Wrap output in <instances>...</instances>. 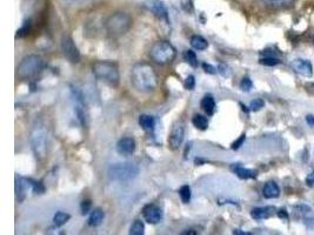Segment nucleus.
I'll return each instance as SVG.
<instances>
[{"label": "nucleus", "mask_w": 314, "mask_h": 235, "mask_svg": "<svg viewBox=\"0 0 314 235\" xmlns=\"http://www.w3.org/2000/svg\"><path fill=\"white\" fill-rule=\"evenodd\" d=\"M145 232V225L140 220H136L130 227V234L131 235H143Z\"/></svg>", "instance_id": "obj_26"}, {"label": "nucleus", "mask_w": 314, "mask_h": 235, "mask_svg": "<svg viewBox=\"0 0 314 235\" xmlns=\"http://www.w3.org/2000/svg\"><path fill=\"white\" fill-rule=\"evenodd\" d=\"M139 125L142 126V128L145 129V131L151 132L154 129L155 120L153 117L148 116V114H142V116L139 117Z\"/></svg>", "instance_id": "obj_19"}, {"label": "nucleus", "mask_w": 314, "mask_h": 235, "mask_svg": "<svg viewBox=\"0 0 314 235\" xmlns=\"http://www.w3.org/2000/svg\"><path fill=\"white\" fill-rule=\"evenodd\" d=\"M131 81L134 88L143 93L154 92L158 87V75L148 63H137L132 67Z\"/></svg>", "instance_id": "obj_1"}, {"label": "nucleus", "mask_w": 314, "mask_h": 235, "mask_svg": "<svg viewBox=\"0 0 314 235\" xmlns=\"http://www.w3.org/2000/svg\"><path fill=\"white\" fill-rule=\"evenodd\" d=\"M306 122L311 127H314V117L313 116H307L306 117Z\"/></svg>", "instance_id": "obj_41"}, {"label": "nucleus", "mask_w": 314, "mask_h": 235, "mask_svg": "<svg viewBox=\"0 0 314 235\" xmlns=\"http://www.w3.org/2000/svg\"><path fill=\"white\" fill-rule=\"evenodd\" d=\"M133 19L126 12H114L104 22V27L111 37H121L127 33L132 27Z\"/></svg>", "instance_id": "obj_2"}, {"label": "nucleus", "mask_w": 314, "mask_h": 235, "mask_svg": "<svg viewBox=\"0 0 314 235\" xmlns=\"http://www.w3.org/2000/svg\"><path fill=\"white\" fill-rule=\"evenodd\" d=\"M233 234H239V235H251V233H248V232H242V231H240V229H236V231H233Z\"/></svg>", "instance_id": "obj_42"}, {"label": "nucleus", "mask_w": 314, "mask_h": 235, "mask_svg": "<svg viewBox=\"0 0 314 235\" xmlns=\"http://www.w3.org/2000/svg\"><path fill=\"white\" fill-rule=\"evenodd\" d=\"M200 107L202 111L207 114V116H212L216 111V101H214L212 95H205L204 98L201 99Z\"/></svg>", "instance_id": "obj_18"}, {"label": "nucleus", "mask_w": 314, "mask_h": 235, "mask_svg": "<svg viewBox=\"0 0 314 235\" xmlns=\"http://www.w3.org/2000/svg\"><path fill=\"white\" fill-rule=\"evenodd\" d=\"M145 6L159 19L169 20V11L161 0H145Z\"/></svg>", "instance_id": "obj_12"}, {"label": "nucleus", "mask_w": 314, "mask_h": 235, "mask_svg": "<svg viewBox=\"0 0 314 235\" xmlns=\"http://www.w3.org/2000/svg\"><path fill=\"white\" fill-rule=\"evenodd\" d=\"M136 147L137 143L133 138L125 137L121 138V139L117 142V152H118L119 154L127 157V155L133 154L134 151H136Z\"/></svg>", "instance_id": "obj_13"}, {"label": "nucleus", "mask_w": 314, "mask_h": 235, "mask_svg": "<svg viewBox=\"0 0 314 235\" xmlns=\"http://www.w3.org/2000/svg\"><path fill=\"white\" fill-rule=\"evenodd\" d=\"M184 86L186 90L189 91H192L193 88L195 87V78L193 75H189L186 79H185V82H184Z\"/></svg>", "instance_id": "obj_33"}, {"label": "nucleus", "mask_w": 314, "mask_h": 235, "mask_svg": "<svg viewBox=\"0 0 314 235\" xmlns=\"http://www.w3.org/2000/svg\"><path fill=\"white\" fill-rule=\"evenodd\" d=\"M185 138V123L183 120H178L173 123L171 134L169 138V146L172 151H178L183 145Z\"/></svg>", "instance_id": "obj_8"}, {"label": "nucleus", "mask_w": 314, "mask_h": 235, "mask_svg": "<svg viewBox=\"0 0 314 235\" xmlns=\"http://www.w3.org/2000/svg\"><path fill=\"white\" fill-rule=\"evenodd\" d=\"M149 57L154 63L159 65L171 64L177 57V49L169 41L160 40L153 44L149 49Z\"/></svg>", "instance_id": "obj_6"}, {"label": "nucleus", "mask_w": 314, "mask_h": 235, "mask_svg": "<svg viewBox=\"0 0 314 235\" xmlns=\"http://www.w3.org/2000/svg\"><path fill=\"white\" fill-rule=\"evenodd\" d=\"M292 69L302 76H312L313 74L312 64L310 60H305V59H294L292 61Z\"/></svg>", "instance_id": "obj_14"}, {"label": "nucleus", "mask_w": 314, "mask_h": 235, "mask_svg": "<svg viewBox=\"0 0 314 235\" xmlns=\"http://www.w3.org/2000/svg\"><path fill=\"white\" fill-rule=\"evenodd\" d=\"M263 195L266 199H275L280 195V188L274 181L266 182L263 188Z\"/></svg>", "instance_id": "obj_17"}, {"label": "nucleus", "mask_w": 314, "mask_h": 235, "mask_svg": "<svg viewBox=\"0 0 314 235\" xmlns=\"http://www.w3.org/2000/svg\"><path fill=\"white\" fill-rule=\"evenodd\" d=\"M306 184L308 187H314V170L306 176Z\"/></svg>", "instance_id": "obj_39"}, {"label": "nucleus", "mask_w": 314, "mask_h": 235, "mask_svg": "<svg viewBox=\"0 0 314 235\" xmlns=\"http://www.w3.org/2000/svg\"><path fill=\"white\" fill-rule=\"evenodd\" d=\"M183 234H196V232H191V229H190V231L183 232Z\"/></svg>", "instance_id": "obj_43"}, {"label": "nucleus", "mask_w": 314, "mask_h": 235, "mask_svg": "<svg viewBox=\"0 0 314 235\" xmlns=\"http://www.w3.org/2000/svg\"><path fill=\"white\" fill-rule=\"evenodd\" d=\"M218 72L220 73V74H222L224 76H230V74H231L230 69H228L227 66H225V65H222V64L219 65Z\"/></svg>", "instance_id": "obj_37"}, {"label": "nucleus", "mask_w": 314, "mask_h": 235, "mask_svg": "<svg viewBox=\"0 0 314 235\" xmlns=\"http://www.w3.org/2000/svg\"><path fill=\"white\" fill-rule=\"evenodd\" d=\"M104 211L101 208H96V210L92 211L91 215L89 217V225L92 226V227H97L104 220Z\"/></svg>", "instance_id": "obj_21"}, {"label": "nucleus", "mask_w": 314, "mask_h": 235, "mask_svg": "<svg viewBox=\"0 0 314 235\" xmlns=\"http://www.w3.org/2000/svg\"><path fill=\"white\" fill-rule=\"evenodd\" d=\"M71 219V215L69 213H65V212H57L55 215L53 216V222L57 227H61V226L65 225L66 222H69V220Z\"/></svg>", "instance_id": "obj_25"}, {"label": "nucleus", "mask_w": 314, "mask_h": 235, "mask_svg": "<svg viewBox=\"0 0 314 235\" xmlns=\"http://www.w3.org/2000/svg\"><path fill=\"white\" fill-rule=\"evenodd\" d=\"M139 174L137 164L132 163L114 164L107 170V175L111 180L118 182H128L136 179Z\"/></svg>", "instance_id": "obj_7"}, {"label": "nucleus", "mask_w": 314, "mask_h": 235, "mask_svg": "<svg viewBox=\"0 0 314 235\" xmlns=\"http://www.w3.org/2000/svg\"><path fill=\"white\" fill-rule=\"evenodd\" d=\"M184 60L186 61V63H189L191 66L192 67H198V58H196V54L195 52L191 51V49H187V51L184 52Z\"/></svg>", "instance_id": "obj_27"}, {"label": "nucleus", "mask_w": 314, "mask_h": 235, "mask_svg": "<svg viewBox=\"0 0 314 235\" xmlns=\"http://www.w3.org/2000/svg\"><path fill=\"white\" fill-rule=\"evenodd\" d=\"M16 196L18 202H22L26 196L25 180L22 178H18V176H16Z\"/></svg>", "instance_id": "obj_20"}, {"label": "nucleus", "mask_w": 314, "mask_h": 235, "mask_svg": "<svg viewBox=\"0 0 314 235\" xmlns=\"http://www.w3.org/2000/svg\"><path fill=\"white\" fill-rule=\"evenodd\" d=\"M30 142L32 152H33L37 160H45L48 153V133L45 126L37 125L32 128Z\"/></svg>", "instance_id": "obj_3"}, {"label": "nucleus", "mask_w": 314, "mask_h": 235, "mask_svg": "<svg viewBox=\"0 0 314 235\" xmlns=\"http://www.w3.org/2000/svg\"><path fill=\"white\" fill-rule=\"evenodd\" d=\"M92 72L97 79L112 87H117L120 81L119 69L111 61H97L92 65Z\"/></svg>", "instance_id": "obj_4"}, {"label": "nucleus", "mask_w": 314, "mask_h": 235, "mask_svg": "<svg viewBox=\"0 0 314 235\" xmlns=\"http://www.w3.org/2000/svg\"><path fill=\"white\" fill-rule=\"evenodd\" d=\"M28 32H30V23H25L24 26L17 32V37H25L26 34H28Z\"/></svg>", "instance_id": "obj_36"}, {"label": "nucleus", "mask_w": 314, "mask_h": 235, "mask_svg": "<svg viewBox=\"0 0 314 235\" xmlns=\"http://www.w3.org/2000/svg\"><path fill=\"white\" fill-rule=\"evenodd\" d=\"M192 123L194 125V127L205 131L208 127V119L206 117L201 116V114H195L192 119Z\"/></svg>", "instance_id": "obj_24"}, {"label": "nucleus", "mask_w": 314, "mask_h": 235, "mask_svg": "<svg viewBox=\"0 0 314 235\" xmlns=\"http://www.w3.org/2000/svg\"><path fill=\"white\" fill-rule=\"evenodd\" d=\"M313 44H314V37H313Z\"/></svg>", "instance_id": "obj_44"}, {"label": "nucleus", "mask_w": 314, "mask_h": 235, "mask_svg": "<svg viewBox=\"0 0 314 235\" xmlns=\"http://www.w3.org/2000/svg\"><path fill=\"white\" fill-rule=\"evenodd\" d=\"M231 170L239 176L240 179H243V180H247V179H254L257 176V170L246 168V167L242 166L240 164H233L231 166Z\"/></svg>", "instance_id": "obj_15"}, {"label": "nucleus", "mask_w": 314, "mask_h": 235, "mask_svg": "<svg viewBox=\"0 0 314 235\" xmlns=\"http://www.w3.org/2000/svg\"><path fill=\"white\" fill-rule=\"evenodd\" d=\"M179 195H180L181 201H183L184 204H189V202L191 201V195H192L190 186H187V185L181 186L180 189H179Z\"/></svg>", "instance_id": "obj_28"}, {"label": "nucleus", "mask_w": 314, "mask_h": 235, "mask_svg": "<svg viewBox=\"0 0 314 235\" xmlns=\"http://www.w3.org/2000/svg\"><path fill=\"white\" fill-rule=\"evenodd\" d=\"M91 207H92V202H91L90 200H84L80 205L81 214H83V215H86V214L91 211Z\"/></svg>", "instance_id": "obj_34"}, {"label": "nucleus", "mask_w": 314, "mask_h": 235, "mask_svg": "<svg viewBox=\"0 0 314 235\" xmlns=\"http://www.w3.org/2000/svg\"><path fill=\"white\" fill-rule=\"evenodd\" d=\"M274 207H271V206H267V207H257L251 211V216L253 217L254 220H264L272 216L273 214H274Z\"/></svg>", "instance_id": "obj_16"}, {"label": "nucleus", "mask_w": 314, "mask_h": 235, "mask_svg": "<svg viewBox=\"0 0 314 235\" xmlns=\"http://www.w3.org/2000/svg\"><path fill=\"white\" fill-rule=\"evenodd\" d=\"M26 181L32 187V190H33L34 194H43L45 192V187H44L42 181H34L32 179H27Z\"/></svg>", "instance_id": "obj_29"}, {"label": "nucleus", "mask_w": 314, "mask_h": 235, "mask_svg": "<svg viewBox=\"0 0 314 235\" xmlns=\"http://www.w3.org/2000/svg\"><path fill=\"white\" fill-rule=\"evenodd\" d=\"M202 69H204V70L206 73H208V74H216L217 73V70L214 69V67L212 66V65H210V64H202Z\"/></svg>", "instance_id": "obj_38"}, {"label": "nucleus", "mask_w": 314, "mask_h": 235, "mask_svg": "<svg viewBox=\"0 0 314 235\" xmlns=\"http://www.w3.org/2000/svg\"><path fill=\"white\" fill-rule=\"evenodd\" d=\"M191 46L196 49V51H204V49H206L208 47V43L201 35H193L191 38Z\"/></svg>", "instance_id": "obj_22"}, {"label": "nucleus", "mask_w": 314, "mask_h": 235, "mask_svg": "<svg viewBox=\"0 0 314 235\" xmlns=\"http://www.w3.org/2000/svg\"><path fill=\"white\" fill-rule=\"evenodd\" d=\"M278 216L281 217V219H289V213H287L286 210H280L278 212Z\"/></svg>", "instance_id": "obj_40"}, {"label": "nucleus", "mask_w": 314, "mask_h": 235, "mask_svg": "<svg viewBox=\"0 0 314 235\" xmlns=\"http://www.w3.org/2000/svg\"><path fill=\"white\" fill-rule=\"evenodd\" d=\"M73 94H74V99H75V106H74L75 116H77L80 125L85 128L89 126V111H87V106L85 104L81 93H79L78 91L73 90Z\"/></svg>", "instance_id": "obj_10"}, {"label": "nucleus", "mask_w": 314, "mask_h": 235, "mask_svg": "<svg viewBox=\"0 0 314 235\" xmlns=\"http://www.w3.org/2000/svg\"><path fill=\"white\" fill-rule=\"evenodd\" d=\"M245 140H246V134L240 135L239 139L236 140L233 143H232V149H239L240 147L242 146V143L245 142Z\"/></svg>", "instance_id": "obj_35"}, {"label": "nucleus", "mask_w": 314, "mask_h": 235, "mask_svg": "<svg viewBox=\"0 0 314 235\" xmlns=\"http://www.w3.org/2000/svg\"><path fill=\"white\" fill-rule=\"evenodd\" d=\"M61 51H63L64 57H65L70 63L78 64L79 61H80V53H79L78 47L75 46L72 38L64 37L63 39H61Z\"/></svg>", "instance_id": "obj_9"}, {"label": "nucleus", "mask_w": 314, "mask_h": 235, "mask_svg": "<svg viewBox=\"0 0 314 235\" xmlns=\"http://www.w3.org/2000/svg\"><path fill=\"white\" fill-rule=\"evenodd\" d=\"M240 88L243 91V92H249V91L253 88V82L247 76H245V78L242 79V82H240Z\"/></svg>", "instance_id": "obj_31"}, {"label": "nucleus", "mask_w": 314, "mask_h": 235, "mask_svg": "<svg viewBox=\"0 0 314 235\" xmlns=\"http://www.w3.org/2000/svg\"><path fill=\"white\" fill-rule=\"evenodd\" d=\"M265 106V102H264L263 99H254L253 101L251 102V105H249V108H251V111H260L261 108Z\"/></svg>", "instance_id": "obj_32"}, {"label": "nucleus", "mask_w": 314, "mask_h": 235, "mask_svg": "<svg viewBox=\"0 0 314 235\" xmlns=\"http://www.w3.org/2000/svg\"><path fill=\"white\" fill-rule=\"evenodd\" d=\"M259 63L261 65H265V66H275V65H279L281 63L280 60L277 58H273V57H265V58H261L259 60Z\"/></svg>", "instance_id": "obj_30"}, {"label": "nucleus", "mask_w": 314, "mask_h": 235, "mask_svg": "<svg viewBox=\"0 0 314 235\" xmlns=\"http://www.w3.org/2000/svg\"><path fill=\"white\" fill-rule=\"evenodd\" d=\"M143 215L144 219L148 223H152V225L159 223L164 217L163 211L157 205H146L143 210Z\"/></svg>", "instance_id": "obj_11"}, {"label": "nucleus", "mask_w": 314, "mask_h": 235, "mask_svg": "<svg viewBox=\"0 0 314 235\" xmlns=\"http://www.w3.org/2000/svg\"><path fill=\"white\" fill-rule=\"evenodd\" d=\"M264 4L273 8H286L294 4V0H263Z\"/></svg>", "instance_id": "obj_23"}, {"label": "nucleus", "mask_w": 314, "mask_h": 235, "mask_svg": "<svg viewBox=\"0 0 314 235\" xmlns=\"http://www.w3.org/2000/svg\"><path fill=\"white\" fill-rule=\"evenodd\" d=\"M44 69V60L38 54H28L20 61L17 67V76L22 80L33 78L39 74Z\"/></svg>", "instance_id": "obj_5"}]
</instances>
